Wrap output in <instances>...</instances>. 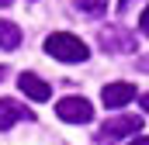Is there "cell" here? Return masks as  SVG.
Listing matches in <instances>:
<instances>
[{"mask_svg": "<svg viewBox=\"0 0 149 145\" xmlns=\"http://www.w3.org/2000/svg\"><path fill=\"white\" fill-rule=\"evenodd\" d=\"M17 86H21L24 97H31V100H38V104L52 97V86H49L42 76H35V72H21V76H17Z\"/></svg>", "mask_w": 149, "mask_h": 145, "instance_id": "cell-5", "label": "cell"}, {"mask_svg": "<svg viewBox=\"0 0 149 145\" xmlns=\"http://www.w3.org/2000/svg\"><path fill=\"white\" fill-rule=\"evenodd\" d=\"M139 100H142V107H146V114H149V93H142Z\"/></svg>", "mask_w": 149, "mask_h": 145, "instance_id": "cell-14", "label": "cell"}, {"mask_svg": "<svg viewBox=\"0 0 149 145\" xmlns=\"http://www.w3.org/2000/svg\"><path fill=\"white\" fill-rule=\"evenodd\" d=\"M3 76H7V66H0V79H3Z\"/></svg>", "mask_w": 149, "mask_h": 145, "instance_id": "cell-16", "label": "cell"}, {"mask_svg": "<svg viewBox=\"0 0 149 145\" xmlns=\"http://www.w3.org/2000/svg\"><path fill=\"white\" fill-rule=\"evenodd\" d=\"M76 10H83V14H104L108 10V0H73Z\"/></svg>", "mask_w": 149, "mask_h": 145, "instance_id": "cell-9", "label": "cell"}, {"mask_svg": "<svg viewBox=\"0 0 149 145\" xmlns=\"http://www.w3.org/2000/svg\"><path fill=\"white\" fill-rule=\"evenodd\" d=\"M21 45V28L14 21H0V48L3 52H14Z\"/></svg>", "mask_w": 149, "mask_h": 145, "instance_id": "cell-8", "label": "cell"}, {"mask_svg": "<svg viewBox=\"0 0 149 145\" xmlns=\"http://www.w3.org/2000/svg\"><path fill=\"white\" fill-rule=\"evenodd\" d=\"M56 114L66 121V124H90L94 121V107L87 97H63L56 104Z\"/></svg>", "mask_w": 149, "mask_h": 145, "instance_id": "cell-3", "label": "cell"}, {"mask_svg": "<svg viewBox=\"0 0 149 145\" xmlns=\"http://www.w3.org/2000/svg\"><path fill=\"white\" fill-rule=\"evenodd\" d=\"M128 7H132V0H118V14H125Z\"/></svg>", "mask_w": 149, "mask_h": 145, "instance_id": "cell-12", "label": "cell"}, {"mask_svg": "<svg viewBox=\"0 0 149 145\" xmlns=\"http://www.w3.org/2000/svg\"><path fill=\"white\" fill-rule=\"evenodd\" d=\"M21 117H24V121H31L35 114H31L28 107H21L17 100H10V97H0V131L14 128V124H17Z\"/></svg>", "mask_w": 149, "mask_h": 145, "instance_id": "cell-6", "label": "cell"}, {"mask_svg": "<svg viewBox=\"0 0 149 145\" xmlns=\"http://www.w3.org/2000/svg\"><path fill=\"white\" fill-rule=\"evenodd\" d=\"M10 3H14V0H0V7H10Z\"/></svg>", "mask_w": 149, "mask_h": 145, "instance_id": "cell-15", "label": "cell"}, {"mask_svg": "<svg viewBox=\"0 0 149 145\" xmlns=\"http://www.w3.org/2000/svg\"><path fill=\"white\" fill-rule=\"evenodd\" d=\"M101 48H104V52H139L135 35H132L125 24H111L108 31H101Z\"/></svg>", "mask_w": 149, "mask_h": 145, "instance_id": "cell-4", "label": "cell"}, {"mask_svg": "<svg viewBox=\"0 0 149 145\" xmlns=\"http://www.w3.org/2000/svg\"><path fill=\"white\" fill-rule=\"evenodd\" d=\"M128 145H149V138H146V135H135V138H132Z\"/></svg>", "mask_w": 149, "mask_h": 145, "instance_id": "cell-11", "label": "cell"}, {"mask_svg": "<svg viewBox=\"0 0 149 145\" xmlns=\"http://www.w3.org/2000/svg\"><path fill=\"white\" fill-rule=\"evenodd\" d=\"M135 66H139V69H142V72H149V59H139Z\"/></svg>", "mask_w": 149, "mask_h": 145, "instance_id": "cell-13", "label": "cell"}, {"mask_svg": "<svg viewBox=\"0 0 149 145\" xmlns=\"http://www.w3.org/2000/svg\"><path fill=\"white\" fill-rule=\"evenodd\" d=\"M139 28H142V35L149 38V3H146V10H142V17H139Z\"/></svg>", "mask_w": 149, "mask_h": 145, "instance_id": "cell-10", "label": "cell"}, {"mask_svg": "<svg viewBox=\"0 0 149 145\" xmlns=\"http://www.w3.org/2000/svg\"><path fill=\"white\" fill-rule=\"evenodd\" d=\"M101 100H104V107H125L128 100H135V86L132 83H108L101 90Z\"/></svg>", "mask_w": 149, "mask_h": 145, "instance_id": "cell-7", "label": "cell"}, {"mask_svg": "<svg viewBox=\"0 0 149 145\" xmlns=\"http://www.w3.org/2000/svg\"><path fill=\"white\" fill-rule=\"evenodd\" d=\"M45 52H49L52 59H59V62H87V59H90L87 41L70 35V31H52V35L45 38Z\"/></svg>", "mask_w": 149, "mask_h": 145, "instance_id": "cell-1", "label": "cell"}, {"mask_svg": "<svg viewBox=\"0 0 149 145\" xmlns=\"http://www.w3.org/2000/svg\"><path fill=\"white\" fill-rule=\"evenodd\" d=\"M142 131V117L139 114H118V117H108L97 131V142H118L125 135H139Z\"/></svg>", "mask_w": 149, "mask_h": 145, "instance_id": "cell-2", "label": "cell"}]
</instances>
